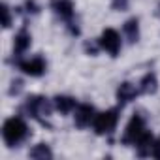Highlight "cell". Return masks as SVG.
<instances>
[{
	"label": "cell",
	"mask_w": 160,
	"mask_h": 160,
	"mask_svg": "<svg viewBox=\"0 0 160 160\" xmlns=\"http://www.w3.org/2000/svg\"><path fill=\"white\" fill-rule=\"evenodd\" d=\"M156 89H158V79H156V75L152 72L145 73L143 79H141V83H139V91L143 94H154Z\"/></svg>",
	"instance_id": "cell-13"
},
{
	"label": "cell",
	"mask_w": 160,
	"mask_h": 160,
	"mask_svg": "<svg viewBox=\"0 0 160 160\" xmlns=\"http://www.w3.org/2000/svg\"><path fill=\"white\" fill-rule=\"evenodd\" d=\"M98 45L104 51H108L111 57H117L119 51H121V36H119V32L115 28H106L102 32L100 40H98Z\"/></svg>",
	"instance_id": "cell-4"
},
{
	"label": "cell",
	"mask_w": 160,
	"mask_h": 160,
	"mask_svg": "<svg viewBox=\"0 0 160 160\" xmlns=\"http://www.w3.org/2000/svg\"><path fill=\"white\" fill-rule=\"evenodd\" d=\"M85 49H87L89 53H92V55L96 53V47H94V45H91V43H85Z\"/></svg>",
	"instance_id": "cell-19"
},
{
	"label": "cell",
	"mask_w": 160,
	"mask_h": 160,
	"mask_svg": "<svg viewBox=\"0 0 160 160\" xmlns=\"http://www.w3.org/2000/svg\"><path fill=\"white\" fill-rule=\"evenodd\" d=\"M145 130H147V128H145L143 117H141V115H134V117L128 121L126 130H124V134H122V143H126V145H136L138 138H139Z\"/></svg>",
	"instance_id": "cell-3"
},
{
	"label": "cell",
	"mask_w": 160,
	"mask_h": 160,
	"mask_svg": "<svg viewBox=\"0 0 160 160\" xmlns=\"http://www.w3.org/2000/svg\"><path fill=\"white\" fill-rule=\"evenodd\" d=\"M27 134H28V126L21 117H10L2 126V138L8 147L19 145L27 138Z\"/></svg>",
	"instance_id": "cell-1"
},
{
	"label": "cell",
	"mask_w": 160,
	"mask_h": 160,
	"mask_svg": "<svg viewBox=\"0 0 160 160\" xmlns=\"http://www.w3.org/2000/svg\"><path fill=\"white\" fill-rule=\"evenodd\" d=\"M94 108L91 104H79L75 108V115H73V121H75V126L77 128H85L89 126L92 121H94Z\"/></svg>",
	"instance_id": "cell-7"
},
{
	"label": "cell",
	"mask_w": 160,
	"mask_h": 160,
	"mask_svg": "<svg viewBox=\"0 0 160 160\" xmlns=\"http://www.w3.org/2000/svg\"><path fill=\"white\" fill-rule=\"evenodd\" d=\"M117 122H119V109H108V111H102L94 117L92 128L98 136H106V134H111L115 130Z\"/></svg>",
	"instance_id": "cell-2"
},
{
	"label": "cell",
	"mask_w": 160,
	"mask_h": 160,
	"mask_svg": "<svg viewBox=\"0 0 160 160\" xmlns=\"http://www.w3.org/2000/svg\"><path fill=\"white\" fill-rule=\"evenodd\" d=\"M2 15H4V23H2V25H4V28H8V27L12 25V13H10V8H8L6 4L2 6Z\"/></svg>",
	"instance_id": "cell-17"
},
{
	"label": "cell",
	"mask_w": 160,
	"mask_h": 160,
	"mask_svg": "<svg viewBox=\"0 0 160 160\" xmlns=\"http://www.w3.org/2000/svg\"><path fill=\"white\" fill-rule=\"evenodd\" d=\"M136 96H138V89H136L132 83L124 81V83H121V85H119V89H117V100H119V104H121V106L128 104V102H130V100H134Z\"/></svg>",
	"instance_id": "cell-9"
},
{
	"label": "cell",
	"mask_w": 160,
	"mask_h": 160,
	"mask_svg": "<svg viewBox=\"0 0 160 160\" xmlns=\"http://www.w3.org/2000/svg\"><path fill=\"white\" fill-rule=\"evenodd\" d=\"M152 147H154V138H152V134H151L149 130H145V132L138 138V141H136L138 154H139V156H147V154L152 152Z\"/></svg>",
	"instance_id": "cell-8"
},
{
	"label": "cell",
	"mask_w": 160,
	"mask_h": 160,
	"mask_svg": "<svg viewBox=\"0 0 160 160\" xmlns=\"http://www.w3.org/2000/svg\"><path fill=\"white\" fill-rule=\"evenodd\" d=\"M30 43H32V38H30V32L27 30V28H21L17 34H15V42H13V51L17 53V55H21V53H25L28 47H30Z\"/></svg>",
	"instance_id": "cell-10"
},
{
	"label": "cell",
	"mask_w": 160,
	"mask_h": 160,
	"mask_svg": "<svg viewBox=\"0 0 160 160\" xmlns=\"http://www.w3.org/2000/svg\"><path fill=\"white\" fill-rule=\"evenodd\" d=\"M19 70H23L27 75H30V77H40V75H43L45 73V68H47V64H45V60L42 58V57H34V58H30V60H21L19 64Z\"/></svg>",
	"instance_id": "cell-6"
},
{
	"label": "cell",
	"mask_w": 160,
	"mask_h": 160,
	"mask_svg": "<svg viewBox=\"0 0 160 160\" xmlns=\"http://www.w3.org/2000/svg\"><path fill=\"white\" fill-rule=\"evenodd\" d=\"M30 158H42V160H49V158H53V151L49 149V145H45V143H38V145H34L32 149H30Z\"/></svg>",
	"instance_id": "cell-15"
},
{
	"label": "cell",
	"mask_w": 160,
	"mask_h": 160,
	"mask_svg": "<svg viewBox=\"0 0 160 160\" xmlns=\"http://www.w3.org/2000/svg\"><path fill=\"white\" fill-rule=\"evenodd\" d=\"M25 108L34 119H40V115H49L51 113V106H49L47 98H43V96H30L27 100Z\"/></svg>",
	"instance_id": "cell-5"
},
{
	"label": "cell",
	"mask_w": 160,
	"mask_h": 160,
	"mask_svg": "<svg viewBox=\"0 0 160 160\" xmlns=\"http://www.w3.org/2000/svg\"><path fill=\"white\" fill-rule=\"evenodd\" d=\"M55 108H57V111H60L62 115H68L70 111H73L75 108H77V102H75V98H72V96H66V94H58V96H55Z\"/></svg>",
	"instance_id": "cell-11"
},
{
	"label": "cell",
	"mask_w": 160,
	"mask_h": 160,
	"mask_svg": "<svg viewBox=\"0 0 160 160\" xmlns=\"http://www.w3.org/2000/svg\"><path fill=\"white\" fill-rule=\"evenodd\" d=\"M122 30H124V34H126V38L130 40V43H134V42H138V38H139V21H138L136 17H132V19H128V21L124 23V27H122Z\"/></svg>",
	"instance_id": "cell-14"
},
{
	"label": "cell",
	"mask_w": 160,
	"mask_h": 160,
	"mask_svg": "<svg viewBox=\"0 0 160 160\" xmlns=\"http://www.w3.org/2000/svg\"><path fill=\"white\" fill-rule=\"evenodd\" d=\"M53 10L64 21H72V17H73V4H72V0H53Z\"/></svg>",
	"instance_id": "cell-12"
},
{
	"label": "cell",
	"mask_w": 160,
	"mask_h": 160,
	"mask_svg": "<svg viewBox=\"0 0 160 160\" xmlns=\"http://www.w3.org/2000/svg\"><path fill=\"white\" fill-rule=\"evenodd\" d=\"M152 156L154 158H160V136L154 139V147H152Z\"/></svg>",
	"instance_id": "cell-18"
},
{
	"label": "cell",
	"mask_w": 160,
	"mask_h": 160,
	"mask_svg": "<svg viewBox=\"0 0 160 160\" xmlns=\"http://www.w3.org/2000/svg\"><path fill=\"white\" fill-rule=\"evenodd\" d=\"M111 8L117 10V12H124L128 8V0H113L111 2Z\"/></svg>",
	"instance_id": "cell-16"
}]
</instances>
